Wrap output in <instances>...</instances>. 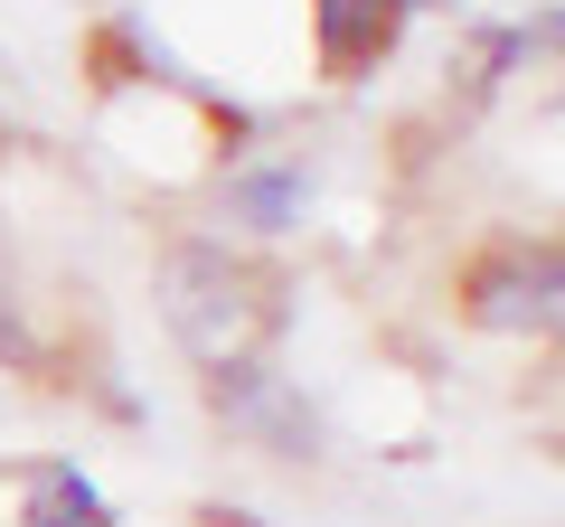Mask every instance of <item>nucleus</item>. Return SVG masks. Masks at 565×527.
Here are the masks:
<instances>
[{
  "mask_svg": "<svg viewBox=\"0 0 565 527\" xmlns=\"http://www.w3.org/2000/svg\"><path fill=\"white\" fill-rule=\"evenodd\" d=\"M462 321L481 330H565V236H490L462 264Z\"/></svg>",
  "mask_w": 565,
  "mask_h": 527,
  "instance_id": "f257e3e1",
  "label": "nucleus"
},
{
  "mask_svg": "<svg viewBox=\"0 0 565 527\" xmlns=\"http://www.w3.org/2000/svg\"><path fill=\"white\" fill-rule=\"evenodd\" d=\"M311 207V170L302 161H245L236 180H226V217L245 226V236H292Z\"/></svg>",
  "mask_w": 565,
  "mask_h": 527,
  "instance_id": "20e7f679",
  "label": "nucleus"
},
{
  "mask_svg": "<svg viewBox=\"0 0 565 527\" xmlns=\"http://www.w3.org/2000/svg\"><path fill=\"white\" fill-rule=\"evenodd\" d=\"M20 518H29V527H114V499H104L76 462H39V471H29Z\"/></svg>",
  "mask_w": 565,
  "mask_h": 527,
  "instance_id": "39448f33",
  "label": "nucleus"
},
{
  "mask_svg": "<svg viewBox=\"0 0 565 527\" xmlns=\"http://www.w3.org/2000/svg\"><path fill=\"white\" fill-rule=\"evenodd\" d=\"M161 302H170V330L217 367V358H236L245 321H255V273L226 264V245H180L161 273Z\"/></svg>",
  "mask_w": 565,
  "mask_h": 527,
  "instance_id": "f03ea898",
  "label": "nucleus"
},
{
  "mask_svg": "<svg viewBox=\"0 0 565 527\" xmlns=\"http://www.w3.org/2000/svg\"><path fill=\"white\" fill-rule=\"evenodd\" d=\"M527 47H537V57H565V10H527Z\"/></svg>",
  "mask_w": 565,
  "mask_h": 527,
  "instance_id": "423d86ee",
  "label": "nucleus"
},
{
  "mask_svg": "<svg viewBox=\"0 0 565 527\" xmlns=\"http://www.w3.org/2000/svg\"><path fill=\"white\" fill-rule=\"evenodd\" d=\"M396 10L386 0H311V39H321V76H367V66L396 47Z\"/></svg>",
  "mask_w": 565,
  "mask_h": 527,
  "instance_id": "7ed1b4c3",
  "label": "nucleus"
},
{
  "mask_svg": "<svg viewBox=\"0 0 565 527\" xmlns=\"http://www.w3.org/2000/svg\"><path fill=\"white\" fill-rule=\"evenodd\" d=\"M386 10H396V20H424V10H444V0H386Z\"/></svg>",
  "mask_w": 565,
  "mask_h": 527,
  "instance_id": "0eeeda50",
  "label": "nucleus"
}]
</instances>
